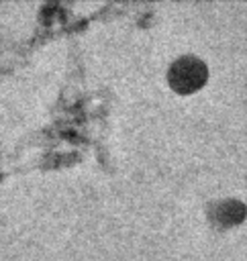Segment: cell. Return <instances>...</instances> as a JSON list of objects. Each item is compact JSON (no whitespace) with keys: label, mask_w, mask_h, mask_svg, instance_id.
<instances>
[{"label":"cell","mask_w":247,"mask_h":261,"mask_svg":"<svg viewBox=\"0 0 247 261\" xmlns=\"http://www.w3.org/2000/svg\"><path fill=\"white\" fill-rule=\"evenodd\" d=\"M204 80H206V69L194 57H182L169 69L171 88L178 90V92H182V94H188V92L198 90L204 84Z\"/></svg>","instance_id":"6da1fadb"}]
</instances>
